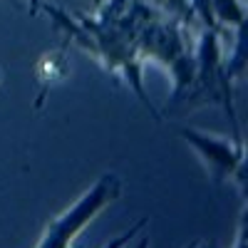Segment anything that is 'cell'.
Returning a JSON list of instances; mask_svg holds the SVG:
<instances>
[{"label":"cell","mask_w":248,"mask_h":248,"mask_svg":"<svg viewBox=\"0 0 248 248\" xmlns=\"http://www.w3.org/2000/svg\"><path fill=\"white\" fill-rule=\"evenodd\" d=\"M137 248H149V238H147V236H141V241L137 243Z\"/></svg>","instance_id":"obj_6"},{"label":"cell","mask_w":248,"mask_h":248,"mask_svg":"<svg viewBox=\"0 0 248 248\" xmlns=\"http://www.w3.org/2000/svg\"><path fill=\"white\" fill-rule=\"evenodd\" d=\"M191 13L199 15L206 28L221 30L223 25L241 28L246 25V8L243 0H189Z\"/></svg>","instance_id":"obj_3"},{"label":"cell","mask_w":248,"mask_h":248,"mask_svg":"<svg viewBox=\"0 0 248 248\" xmlns=\"http://www.w3.org/2000/svg\"><path fill=\"white\" fill-rule=\"evenodd\" d=\"M144 226H147V218H141L139 223H134V226H132L129 231L119 233L117 238H112V241H109L107 246H102V248H127V246L132 243V238H134L137 233H141V229H144Z\"/></svg>","instance_id":"obj_4"},{"label":"cell","mask_w":248,"mask_h":248,"mask_svg":"<svg viewBox=\"0 0 248 248\" xmlns=\"http://www.w3.org/2000/svg\"><path fill=\"white\" fill-rule=\"evenodd\" d=\"M119 196H122V179L114 171L102 174L72 206H67L60 216L47 221L35 248H77L75 238L82 233V229L92 223Z\"/></svg>","instance_id":"obj_1"},{"label":"cell","mask_w":248,"mask_h":248,"mask_svg":"<svg viewBox=\"0 0 248 248\" xmlns=\"http://www.w3.org/2000/svg\"><path fill=\"white\" fill-rule=\"evenodd\" d=\"M176 134L203 159L214 181L221 184V181H229L231 176H238V181L243 184V141H241V137H236L231 141L226 137L203 134L194 127H179Z\"/></svg>","instance_id":"obj_2"},{"label":"cell","mask_w":248,"mask_h":248,"mask_svg":"<svg viewBox=\"0 0 248 248\" xmlns=\"http://www.w3.org/2000/svg\"><path fill=\"white\" fill-rule=\"evenodd\" d=\"M186 248H216L211 241H203V238H199V241H194L191 246H186Z\"/></svg>","instance_id":"obj_5"},{"label":"cell","mask_w":248,"mask_h":248,"mask_svg":"<svg viewBox=\"0 0 248 248\" xmlns=\"http://www.w3.org/2000/svg\"><path fill=\"white\" fill-rule=\"evenodd\" d=\"M0 82H3V75H0Z\"/></svg>","instance_id":"obj_7"}]
</instances>
